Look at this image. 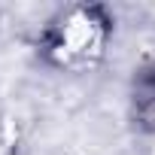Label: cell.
Listing matches in <instances>:
<instances>
[{"label": "cell", "instance_id": "obj_1", "mask_svg": "<svg viewBox=\"0 0 155 155\" xmlns=\"http://www.w3.org/2000/svg\"><path fill=\"white\" fill-rule=\"evenodd\" d=\"M101 49H104V25L88 9L70 12L52 40V52L64 67H85L101 55Z\"/></svg>", "mask_w": 155, "mask_h": 155}, {"label": "cell", "instance_id": "obj_2", "mask_svg": "<svg viewBox=\"0 0 155 155\" xmlns=\"http://www.w3.org/2000/svg\"><path fill=\"white\" fill-rule=\"evenodd\" d=\"M0 155H12V149H9L6 143H0Z\"/></svg>", "mask_w": 155, "mask_h": 155}]
</instances>
